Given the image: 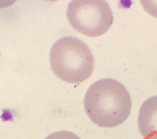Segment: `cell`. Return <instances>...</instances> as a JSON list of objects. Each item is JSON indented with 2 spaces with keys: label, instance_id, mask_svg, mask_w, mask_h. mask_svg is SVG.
Listing matches in <instances>:
<instances>
[{
  "label": "cell",
  "instance_id": "cell-1",
  "mask_svg": "<svg viewBox=\"0 0 157 139\" xmlns=\"http://www.w3.org/2000/svg\"><path fill=\"white\" fill-rule=\"evenodd\" d=\"M84 110L95 125L114 128L124 122L132 110L128 90L120 82L102 79L89 87L83 100Z\"/></svg>",
  "mask_w": 157,
  "mask_h": 139
},
{
  "label": "cell",
  "instance_id": "cell-2",
  "mask_svg": "<svg viewBox=\"0 0 157 139\" xmlns=\"http://www.w3.org/2000/svg\"><path fill=\"white\" fill-rule=\"evenodd\" d=\"M50 65L52 72L61 80L77 84L92 75L94 59L83 42L75 37H63L52 47Z\"/></svg>",
  "mask_w": 157,
  "mask_h": 139
},
{
  "label": "cell",
  "instance_id": "cell-3",
  "mask_svg": "<svg viewBox=\"0 0 157 139\" xmlns=\"http://www.w3.org/2000/svg\"><path fill=\"white\" fill-rule=\"evenodd\" d=\"M67 17L74 29L88 37L102 35L113 22L112 12L105 0H72Z\"/></svg>",
  "mask_w": 157,
  "mask_h": 139
},
{
  "label": "cell",
  "instance_id": "cell-4",
  "mask_svg": "<svg viewBox=\"0 0 157 139\" xmlns=\"http://www.w3.org/2000/svg\"><path fill=\"white\" fill-rule=\"evenodd\" d=\"M138 129L144 139H157V96L142 103L138 114Z\"/></svg>",
  "mask_w": 157,
  "mask_h": 139
},
{
  "label": "cell",
  "instance_id": "cell-5",
  "mask_svg": "<svg viewBox=\"0 0 157 139\" xmlns=\"http://www.w3.org/2000/svg\"><path fill=\"white\" fill-rule=\"evenodd\" d=\"M144 10L149 14L157 17V0H140Z\"/></svg>",
  "mask_w": 157,
  "mask_h": 139
},
{
  "label": "cell",
  "instance_id": "cell-6",
  "mask_svg": "<svg viewBox=\"0 0 157 139\" xmlns=\"http://www.w3.org/2000/svg\"><path fill=\"white\" fill-rule=\"evenodd\" d=\"M44 139H80L75 133L68 131H60L48 135Z\"/></svg>",
  "mask_w": 157,
  "mask_h": 139
},
{
  "label": "cell",
  "instance_id": "cell-7",
  "mask_svg": "<svg viewBox=\"0 0 157 139\" xmlns=\"http://www.w3.org/2000/svg\"><path fill=\"white\" fill-rule=\"evenodd\" d=\"M47 1H57V0H47Z\"/></svg>",
  "mask_w": 157,
  "mask_h": 139
}]
</instances>
